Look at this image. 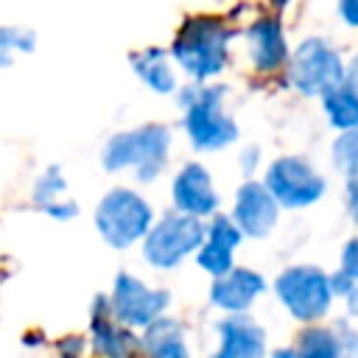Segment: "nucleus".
<instances>
[{"instance_id": "f257e3e1", "label": "nucleus", "mask_w": 358, "mask_h": 358, "mask_svg": "<svg viewBox=\"0 0 358 358\" xmlns=\"http://www.w3.org/2000/svg\"><path fill=\"white\" fill-rule=\"evenodd\" d=\"M232 36V28L221 17L193 14L179 25L171 42V56L190 76V81L204 84L224 70Z\"/></svg>"}, {"instance_id": "f03ea898", "label": "nucleus", "mask_w": 358, "mask_h": 358, "mask_svg": "<svg viewBox=\"0 0 358 358\" xmlns=\"http://www.w3.org/2000/svg\"><path fill=\"white\" fill-rule=\"evenodd\" d=\"M171 154V129L165 123H143L137 129L117 131L106 140L101 162L109 173L131 171L137 182H154Z\"/></svg>"}, {"instance_id": "7ed1b4c3", "label": "nucleus", "mask_w": 358, "mask_h": 358, "mask_svg": "<svg viewBox=\"0 0 358 358\" xmlns=\"http://www.w3.org/2000/svg\"><path fill=\"white\" fill-rule=\"evenodd\" d=\"M95 227L103 243L112 249H129L151 232L154 210L137 190L112 187L95 207Z\"/></svg>"}, {"instance_id": "20e7f679", "label": "nucleus", "mask_w": 358, "mask_h": 358, "mask_svg": "<svg viewBox=\"0 0 358 358\" xmlns=\"http://www.w3.org/2000/svg\"><path fill=\"white\" fill-rule=\"evenodd\" d=\"M285 67H288V84L308 98L313 95L324 98L336 87L347 84V64L341 53L319 36L302 39L294 48Z\"/></svg>"}, {"instance_id": "39448f33", "label": "nucleus", "mask_w": 358, "mask_h": 358, "mask_svg": "<svg viewBox=\"0 0 358 358\" xmlns=\"http://www.w3.org/2000/svg\"><path fill=\"white\" fill-rule=\"evenodd\" d=\"M204 238L207 227L201 218L173 210L154 221L143 241V257L154 268H176L187 255H196L204 246Z\"/></svg>"}, {"instance_id": "423d86ee", "label": "nucleus", "mask_w": 358, "mask_h": 358, "mask_svg": "<svg viewBox=\"0 0 358 358\" xmlns=\"http://www.w3.org/2000/svg\"><path fill=\"white\" fill-rule=\"evenodd\" d=\"M274 291L277 299L282 302V308L305 322L313 324L319 322L330 305H333V285H330V274H324L319 266H288L285 271H280V277L274 280Z\"/></svg>"}, {"instance_id": "0eeeda50", "label": "nucleus", "mask_w": 358, "mask_h": 358, "mask_svg": "<svg viewBox=\"0 0 358 358\" xmlns=\"http://www.w3.org/2000/svg\"><path fill=\"white\" fill-rule=\"evenodd\" d=\"M224 95L221 84H201L196 101L185 109V131L196 151H218L238 140V126L224 112Z\"/></svg>"}, {"instance_id": "6e6552de", "label": "nucleus", "mask_w": 358, "mask_h": 358, "mask_svg": "<svg viewBox=\"0 0 358 358\" xmlns=\"http://www.w3.org/2000/svg\"><path fill=\"white\" fill-rule=\"evenodd\" d=\"M263 185L271 190V196L277 199V204H280V207H288V210L310 207V204H316V201L324 196V190H327L324 176H322L305 157H294V154L277 157V159L266 168Z\"/></svg>"}, {"instance_id": "1a4fd4ad", "label": "nucleus", "mask_w": 358, "mask_h": 358, "mask_svg": "<svg viewBox=\"0 0 358 358\" xmlns=\"http://www.w3.org/2000/svg\"><path fill=\"white\" fill-rule=\"evenodd\" d=\"M109 302H112V313L120 324H126L131 330H137V327L145 330L157 319L165 316V310L171 305V294L165 288L145 285L140 277H134L129 271H120L115 277Z\"/></svg>"}, {"instance_id": "9d476101", "label": "nucleus", "mask_w": 358, "mask_h": 358, "mask_svg": "<svg viewBox=\"0 0 358 358\" xmlns=\"http://www.w3.org/2000/svg\"><path fill=\"white\" fill-rule=\"evenodd\" d=\"M280 218V204L263 182H243L235 193L232 221L243 232V238H266Z\"/></svg>"}, {"instance_id": "9b49d317", "label": "nucleus", "mask_w": 358, "mask_h": 358, "mask_svg": "<svg viewBox=\"0 0 358 358\" xmlns=\"http://www.w3.org/2000/svg\"><path fill=\"white\" fill-rule=\"evenodd\" d=\"M171 199L179 213L193 218H213L218 215V193L213 185L210 171L201 162H187L171 182Z\"/></svg>"}, {"instance_id": "f8f14e48", "label": "nucleus", "mask_w": 358, "mask_h": 358, "mask_svg": "<svg viewBox=\"0 0 358 358\" xmlns=\"http://www.w3.org/2000/svg\"><path fill=\"white\" fill-rule=\"evenodd\" d=\"M90 344L103 358H131L137 347H143L134 330L115 319L112 302L103 294L95 296L92 310H90Z\"/></svg>"}, {"instance_id": "ddd939ff", "label": "nucleus", "mask_w": 358, "mask_h": 358, "mask_svg": "<svg viewBox=\"0 0 358 358\" xmlns=\"http://www.w3.org/2000/svg\"><path fill=\"white\" fill-rule=\"evenodd\" d=\"M266 291V280L263 274H257L255 268H243V266H235L232 271L221 274L213 280L210 285V302L218 308V310H227L229 316H241L246 313L255 299Z\"/></svg>"}, {"instance_id": "4468645a", "label": "nucleus", "mask_w": 358, "mask_h": 358, "mask_svg": "<svg viewBox=\"0 0 358 358\" xmlns=\"http://www.w3.org/2000/svg\"><path fill=\"white\" fill-rule=\"evenodd\" d=\"M243 241V232L238 229V224L232 221V215H213L210 224H207V238H204V246L196 252V263L213 274V277H221L227 271L235 268V249L238 243Z\"/></svg>"}, {"instance_id": "2eb2a0df", "label": "nucleus", "mask_w": 358, "mask_h": 358, "mask_svg": "<svg viewBox=\"0 0 358 358\" xmlns=\"http://www.w3.org/2000/svg\"><path fill=\"white\" fill-rule=\"evenodd\" d=\"M246 42H249V59L255 70L260 73H274L282 64H288V42L285 31L277 20V14H263L246 28Z\"/></svg>"}, {"instance_id": "dca6fc26", "label": "nucleus", "mask_w": 358, "mask_h": 358, "mask_svg": "<svg viewBox=\"0 0 358 358\" xmlns=\"http://www.w3.org/2000/svg\"><path fill=\"white\" fill-rule=\"evenodd\" d=\"M215 330L218 347L210 358H266V333L246 313L227 316Z\"/></svg>"}, {"instance_id": "f3484780", "label": "nucleus", "mask_w": 358, "mask_h": 358, "mask_svg": "<svg viewBox=\"0 0 358 358\" xmlns=\"http://www.w3.org/2000/svg\"><path fill=\"white\" fill-rule=\"evenodd\" d=\"M31 196H34V204H36L45 215H50V218H56V221H70V218L78 215V204L67 196V179L62 176V171H59L56 165L45 168V171L36 176Z\"/></svg>"}, {"instance_id": "a211bd4d", "label": "nucleus", "mask_w": 358, "mask_h": 358, "mask_svg": "<svg viewBox=\"0 0 358 358\" xmlns=\"http://www.w3.org/2000/svg\"><path fill=\"white\" fill-rule=\"evenodd\" d=\"M131 70L137 73V78L154 90L157 95H168V92H176V76H173V67H171V59L165 50L159 48H145V50H137L131 53Z\"/></svg>"}, {"instance_id": "6ab92c4d", "label": "nucleus", "mask_w": 358, "mask_h": 358, "mask_svg": "<svg viewBox=\"0 0 358 358\" xmlns=\"http://www.w3.org/2000/svg\"><path fill=\"white\" fill-rule=\"evenodd\" d=\"M143 350L148 358H190L185 344V330L173 319H157L151 327L143 330Z\"/></svg>"}, {"instance_id": "aec40b11", "label": "nucleus", "mask_w": 358, "mask_h": 358, "mask_svg": "<svg viewBox=\"0 0 358 358\" xmlns=\"http://www.w3.org/2000/svg\"><path fill=\"white\" fill-rule=\"evenodd\" d=\"M294 347H296L299 358H347L338 330H330V327H322V324L302 327Z\"/></svg>"}, {"instance_id": "412c9836", "label": "nucleus", "mask_w": 358, "mask_h": 358, "mask_svg": "<svg viewBox=\"0 0 358 358\" xmlns=\"http://www.w3.org/2000/svg\"><path fill=\"white\" fill-rule=\"evenodd\" d=\"M322 106H324L327 123L336 131L344 134V131L358 129V90L355 87H350V84L336 87L333 92H327L322 98Z\"/></svg>"}, {"instance_id": "4be33fe9", "label": "nucleus", "mask_w": 358, "mask_h": 358, "mask_svg": "<svg viewBox=\"0 0 358 358\" xmlns=\"http://www.w3.org/2000/svg\"><path fill=\"white\" fill-rule=\"evenodd\" d=\"M333 165L347 179L358 176V129L344 131V134L336 137V143H333Z\"/></svg>"}, {"instance_id": "5701e85b", "label": "nucleus", "mask_w": 358, "mask_h": 358, "mask_svg": "<svg viewBox=\"0 0 358 358\" xmlns=\"http://www.w3.org/2000/svg\"><path fill=\"white\" fill-rule=\"evenodd\" d=\"M34 50V34L25 28H3L0 31V56L3 64L11 62L14 53H31Z\"/></svg>"}, {"instance_id": "b1692460", "label": "nucleus", "mask_w": 358, "mask_h": 358, "mask_svg": "<svg viewBox=\"0 0 358 358\" xmlns=\"http://www.w3.org/2000/svg\"><path fill=\"white\" fill-rule=\"evenodd\" d=\"M341 271L358 282V235L350 238L341 249Z\"/></svg>"}, {"instance_id": "393cba45", "label": "nucleus", "mask_w": 358, "mask_h": 358, "mask_svg": "<svg viewBox=\"0 0 358 358\" xmlns=\"http://www.w3.org/2000/svg\"><path fill=\"white\" fill-rule=\"evenodd\" d=\"M338 336H341V344H344V355L347 358H358V330L350 327L347 322H338Z\"/></svg>"}, {"instance_id": "a878e982", "label": "nucleus", "mask_w": 358, "mask_h": 358, "mask_svg": "<svg viewBox=\"0 0 358 358\" xmlns=\"http://www.w3.org/2000/svg\"><path fill=\"white\" fill-rule=\"evenodd\" d=\"M330 285H333V294H336V296H347L358 282H355L352 277H347V274L338 268L336 274H330Z\"/></svg>"}, {"instance_id": "bb28decb", "label": "nucleus", "mask_w": 358, "mask_h": 358, "mask_svg": "<svg viewBox=\"0 0 358 358\" xmlns=\"http://www.w3.org/2000/svg\"><path fill=\"white\" fill-rule=\"evenodd\" d=\"M347 213L358 224V176L347 179Z\"/></svg>"}, {"instance_id": "cd10ccee", "label": "nucleus", "mask_w": 358, "mask_h": 358, "mask_svg": "<svg viewBox=\"0 0 358 358\" xmlns=\"http://www.w3.org/2000/svg\"><path fill=\"white\" fill-rule=\"evenodd\" d=\"M59 352H62V358H81V352H84V338L73 336V338L59 341Z\"/></svg>"}, {"instance_id": "c85d7f7f", "label": "nucleus", "mask_w": 358, "mask_h": 358, "mask_svg": "<svg viewBox=\"0 0 358 358\" xmlns=\"http://www.w3.org/2000/svg\"><path fill=\"white\" fill-rule=\"evenodd\" d=\"M338 14L347 25L358 28V0H338Z\"/></svg>"}, {"instance_id": "c756f323", "label": "nucleus", "mask_w": 358, "mask_h": 358, "mask_svg": "<svg viewBox=\"0 0 358 358\" xmlns=\"http://www.w3.org/2000/svg\"><path fill=\"white\" fill-rule=\"evenodd\" d=\"M257 159H260V151L255 145H246V151L241 154V165H243V173H252L257 168Z\"/></svg>"}, {"instance_id": "7c9ffc66", "label": "nucleus", "mask_w": 358, "mask_h": 358, "mask_svg": "<svg viewBox=\"0 0 358 358\" xmlns=\"http://www.w3.org/2000/svg\"><path fill=\"white\" fill-rule=\"evenodd\" d=\"M344 302H347V313L358 319V285H355V288H352V291L344 296Z\"/></svg>"}, {"instance_id": "2f4dec72", "label": "nucleus", "mask_w": 358, "mask_h": 358, "mask_svg": "<svg viewBox=\"0 0 358 358\" xmlns=\"http://www.w3.org/2000/svg\"><path fill=\"white\" fill-rule=\"evenodd\" d=\"M268 358H299V355H296V347H277Z\"/></svg>"}, {"instance_id": "473e14b6", "label": "nucleus", "mask_w": 358, "mask_h": 358, "mask_svg": "<svg viewBox=\"0 0 358 358\" xmlns=\"http://www.w3.org/2000/svg\"><path fill=\"white\" fill-rule=\"evenodd\" d=\"M268 3H271V8H274V11H282V8H285L291 0H268Z\"/></svg>"}]
</instances>
